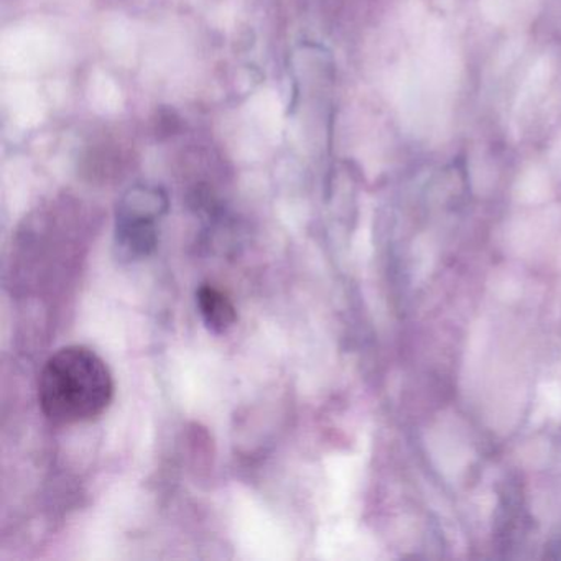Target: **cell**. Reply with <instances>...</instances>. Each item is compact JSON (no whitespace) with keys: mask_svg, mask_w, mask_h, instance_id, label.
<instances>
[{"mask_svg":"<svg viewBox=\"0 0 561 561\" xmlns=\"http://www.w3.org/2000/svg\"><path fill=\"white\" fill-rule=\"evenodd\" d=\"M113 397V374L90 347H64L42 369L38 402L55 425L91 422L106 412Z\"/></svg>","mask_w":561,"mask_h":561,"instance_id":"1","label":"cell"},{"mask_svg":"<svg viewBox=\"0 0 561 561\" xmlns=\"http://www.w3.org/2000/svg\"><path fill=\"white\" fill-rule=\"evenodd\" d=\"M196 301H198L203 321L213 333L222 334L229 328L234 327L236 320H238L234 305L218 288L203 285L196 294Z\"/></svg>","mask_w":561,"mask_h":561,"instance_id":"2","label":"cell"}]
</instances>
